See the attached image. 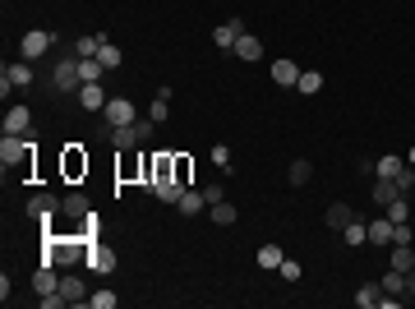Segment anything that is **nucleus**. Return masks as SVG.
<instances>
[{
  "mask_svg": "<svg viewBox=\"0 0 415 309\" xmlns=\"http://www.w3.org/2000/svg\"><path fill=\"white\" fill-rule=\"evenodd\" d=\"M387 268L411 273V268H415V249H411V245H392V254H387Z\"/></svg>",
  "mask_w": 415,
  "mask_h": 309,
  "instance_id": "nucleus-23",
  "label": "nucleus"
},
{
  "mask_svg": "<svg viewBox=\"0 0 415 309\" xmlns=\"http://www.w3.org/2000/svg\"><path fill=\"white\" fill-rule=\"evenodd\" d=\"M406 300H415V268L406 273Z\"/></svg>",
  "mask_w": 415,
  "mask_h": 309,
  "instance_id": "nucleus-46",
  "label": "nucleus"
},
{
  "mask_svg": "<svg viewBox=\"0 0 415 309\" xmlns=\"http://www.w3.org/2000/svg\"><path fill=\"white\" fill-rule=\"evenodd\" d=\"M411 222H397V231H392V245H411Z\"/></svg>",
  "mask_w": 415,
  "mask_h": 309,
  "instance_id": "nucleus-43",
  "label": "nucleus"
},
{
  "mask_svg": "<svg viewBox=\"0 0 415 309\" xmlns=\"http://www.w3.org/2000/svg\"><path fill=\"white\" fill-rule=\"evenodd\" d=\"M148 120L167 125V120H171V102H162V97H153V107H148Z\"/></svg>",
  "mask_w": 415,
  "mask_h": 309,
  "instance_id": "nucleus-39",
  "label": "nucleus"
},
{
  "mask_svg": "<svg viewBox=\"0 0 415 309\" xmlns=\"http://www.w3.org/2000/svg\"><path fill=\"white\" fill-rule=\"evenodd\" d=\"M175 180H180L184 189H189V180H194V162H189L184 153H175Z\"/></svg>",
  "mask_w": 415,
  "mask_h": 309,
  "instance_id": "nucleus-34",
  "label": "nucleus"
},
{
  "mask_svg": "<svg viewBox=\"0 0 415 309\" xmlns=\"http://www.w3.org/2000/svg\"><path fill=\"white\" fill-rule=\"evenodd\" d=\"M305 97H314V93H323V74L319 70H300V83H295Z\"/></svg>",
  "mask_w": 415,
  "mask_h": 309,
  "instance_id": "nucleus-32",
  "label": "nucleus"
},
{
  "mask_svg": "<svg viewBox=\"0 0 415 309\" xmlns=\"http://www.w3.org/2000/svg\"><path fill=\"white\" fill-rule=\"evenodd\" d=\"M107 102H111V97H107L102 83H83V88H78V107H83V111H102Z\"/></svg>",
  "mask_w": 415,
  "mask_h": 309,
  "instance_id": "nucleus-14",
  "label": "nucleus"
},
{
  "mask_svg": "<svg viewBox=\"0 0 415 309\" xmlns=\"http://www.w3.org/2000/svg\"><path fill=\"white\" fill-rule=\"evenodd\" d=\"M203 199H208V203H222V199H226V189H222V185H203Z\"/></svg>",
  "mask_w": 415,
  "mask_h": 309,
  "instance_id": "nucleus-44",
  "label": "nucleus"
},
{
  "mask_svg": "<svg viewBox=\"0 0 415 309\" xmlns=\"http://www.w3.org/2000/svg\"><path fill=\"white\" fill-rule=\"evenodd\" d=\"M32 291H37V295L61 291V273H56V263H42V268L32 273Z\"/></svg>",
  "mask_w": 415,
  "mask_h": 309,
  "instance_id": "nucleus-11",
  "label": "nucleus"
},
{
  "mask_svg": "<svg viewBox=\"0 0 415 309\" xmlns=\"http://www.w3.org/2000/svg\"><path fill=\"white\" fill-rule=\"evenodd\" d=\"M406 162H411V167H415V148H411V153H406Z\"/></svg>",
  "mask_w": 415,
  "mask_h": 309,
  "instance_id": "nucleus-47",
  "label": "nucleus"
},
{
  "mask_svg": "<svg viewBox=\"0 0 415 309\" xmlns=\"http://www.w3.org/2000/svg\"><path fill=\"white\" fill-rule=\"evenodd\" d=\"M148 194H157L162 203H171V208H175V203H180V194H184V185H180V180H157Z\"/></svg>",
  "mask_w": 415,
  "mask_h": 309,
  "instance_id": "nucleus-22",
  "label": "nucleus"
},
{
  "mask_svg": "<svg viewBox=\"0 0 415 309\" xmlns=\"http://www.w3.org/2000/svg\"><path fill=\"white\" fill-rule=\"evenodd\" d=\"M116 263H120V254H116L111 245H102V240H97V245H88V263H83L88 273H97V277H111V273H116Z\"/></svg>",
  "mask_w": 415,
  "mask_h": 309,
  "instance_id": "nucleus-5",
  "label": "nucleus"
},
{
  "mask_svg": "<svg viewBox=\"0 0 415 309\" xmlns=\"http://www.w3.org/2000/svg\"><path fill=\"white\" fill-rule=\"evenodd\" d=\"M10 291H14V281H10V273H0V300L10 305Z\"/></svg>",
  "mask_w": 415,
  "mask_h": 309,
  "instance_id": "nucleus-45",
  "label": "nucleus"
},
{
  "mask_svg": "<svg viewBox=\"0 0 415 309\" xmlns=\"http://www.w3.org/2000/svg\"><path fill=\"white\" fill-rule=\"evenodd\" d=\"M5 74L14 78V88H28L32 78H37V74H32V61H14V65H5Z\"/></svg>",
  "mask_w": 415,
  "mask_h": 309,
  "instance_id": "nucleus-26",
  "label": "nucleus"
},
{
  "mask_svg": "<svg viewBox=\"0 0 415 309\" xmlns=\"http://www.w3.org/2000/svg\"><path fill=\"white\" fill-rule=\"evenodd\" d=\"M97 51H102V32H92V37H78V42H74V56H78V61H92Z\"/></svg>",
  "mask_w": 415,
  "mask_h": 309,
  "instance_id": "nucleus-30",
  "label": "nucleus"
},
{
  "mask_svg": "<svg viewBox=\"0 0 415 309\" xmlns=\"http://www.w3.org/2000/svg\"><path fill=\"white\" fill-rule=\"evenodd\" d=\"M51 47H56V32H46V28H32V32L19 37V56H23V61H42Z\"/></svg>",
  "mask_w": 415,
  "mask_h": 309,
  "instance_id": "nucleus-4",
  "label": "nucleus"
},
{
  "mask_svg": "<svg viewBox=\"0 0 415 309\" xmlns=\"http://www.w3.org/2000/svg\"><path fill=\"white\" fill-rule=\"evenodd\" d=\"M153 129H157V120H129V125H120V129H111V148L116 153H134V148H143V143L153 139Z\"/></svg>",
  "mask_w": 415,
  "mask_h": 309,
  "instance_id": "nucleus-2",
  "label": "nucleus"
},
{
  "mask_svg": "<svg viewBox=\"0 0 415 309\" xmlns=\"http://www.w3.org/2000/svg\"><path fill=\"white\" fill-rule=\"evenodd\" d=\"M208 157H213L217 171H231V148H226V143H213V153H208Z\"/></svg>",
  "mask_w": 415,
  "mask_h": 309,
  "instance_id": "nucleus-40",
  "label": "nucleus"
},
{
  "mask_svg": "<svg viewBox=\"0 0 415 309\" xmlns=\"http://www.w3.org/2000/svg\"><path fill=\"white\" fill-rule=\"evenodd\" d=\"M97 61L107 65V74H111V70H120V61H125V51L116 47V42H111L107 32H102V51H97Z\"/></svg>",
  "mask_w": 415,
  "mask_h": 309,
  "instance_id": "nucleus-21",
  "label": "nucleus"
},
{
  "mask_svg": "<svg viewBox=\"0 0 415 309\" xmlns=\"http://www.w3.org/2000/svg\"><path fill=\"white\" fill-rule=\"evenodd\" d=\"M61 175H65V180H83V175H88V153H83L78 143H65V153H61Z\"/></svg>",
  "mask_w": 415,
  "mask_h": 309,
  "instance_id": "nucleus-6",
  "label": "nucleus"
},
{
  "mask_svg": "<svg viewBox=\"0 0 415 309\" xmlns=\"http://www.w3.org/2000/svg\"><path fill=\"white\" fill-rule=\"evenodd\" d=\"M245 19H231V23H217L213 28V47H222V51H235V42L245 37Z\"/></svg>",
  "mask_w": 415,
  "mask_h": 309,
  "instance_id": "nucleus-9",
  "label": "nucleus"
},
{
  "mask_svg": "<svg viewBox=\"0 0 415 309\" xmlns=\"http://www.w3.org/2000/svg\"><path fill=\"white\" fill-rule=\"evenodd\" d=\"M397 189H401V194H411V189H415V167H411V162H406V171L397 175Z\"/></svg>",
  "mask_w": 415,
  "mask_h": 309,
  "instance_id": "nucleus-42",
  "label": "nucleus"
},
{
  "mask_svg": "<svg viewBox=\"0 0 415 309\" xmlns=\"http://www.w3.org/2000/svg\"><path fill=\"white\" fill-rule=\"evenodd\" d=\"M369 226V245H392V231H397V222L383 217V222H365Z\"/></svg>",
  "mask_w": 415,
  "mask_h": 309,
  "instance_id": "nucleus-18",
  "label": "nucleus"
},
{
  "mask_svg": "<svg viewBox=\"0 0 415 309\" xmlns=\"http://www.w3.org/2000/svg\"><path fill=\"white\" fill-rule=\"evenodd\" d=\"M374 171H379L383 180H397L401 171H406V157H397V153H383L379 162H374Z\"/></svg>",
  "mask_w": 415,
  "mask_h": 309,
  "instance_id": "nucleus-19",
  "label": "nucleus"
},
{
  "mask_svg": "<svg viewBox=\"0 0 415 309\" xmlns=\"http://www.w3.org/2000/svg\"><path fill=\"white\" fill-rule=\"evenodd\" d=\"M83 88V70H78V56H61V61L51 65V93H78Z\"/></svg>",
  "mask_w": 415,
  "mask_h": 309,
  "instance_id": "nucleus-3",
  "label": "nucleus"
},
{
  "mask_svg": "<svg viewBox=\"0 0 415 309\" xmlns=\"http://www.w3.org/2000/svg\"><path fill=\"white\" fill-rule=\"evenodd\" d=\"M23 213H28L32 222H42V226H46L51 217L61 213V199H56V194H32V199L23 203Z\"/></svg>",
  "mask_w": 415,
  "mask_h": 309,
  "instance_id": "nucleus-8",
  "label": "nucleus"
},
{
  "mask_svg": "<svg viewBox=\"0 0 415 309\" xmlns=\"http://www.w3.org/2000/svg\"><path fill=\"white\" fill-rule=\"evenodd\" d=\"M387 217H392V222H406V217H411V199H406V194H397V199L387 203Z\"/></svg>",
  "mask_w": 415,
  "mask_h": 309,
  "instance_id": "nucleus-37",
  "label": "nucleus"
},
{
  "mask_svg": "<svg viewBox=\"0 0 415 309\" xmlns=\"http://www.w3.org/2000/svg\"><path fill=\"white\" fill-rule=\"evenodd\" d=\"M102 120H107L111 129H120V125L138 120V111H134V102H129V97H111L107 107H102Z\"/></svg>",
  "mask_w": 415,
  "mask_h": 309,
  "instance_id": "nucleus-7",
  "label": "nucleus"
},
{
  "mask_svg": "<svg viewBox=\"0 0 415 309\" xmlns=\"http://www.w3.org/2000/svg\"><path fill=\"white\" fill-rule=\"evenodd\" d=\"M235 56H240V61H249V65H254V61H259V56H263V42H259V37H249V32H245V37L235 42Z\"/></svg>",
  "mask_w": 415,
  "mask_h": 309,
  "instance_id": "nucleus-28",
  "label": "nucleus"
},
{
  "mask_svg": "<svg viewBox=\"0 0 415 309\" xmlns=\"http://www.w3.org/2000/svg\"><path fill=\"white\" fill-rule=\"evenodd\" d=\"M341 240H346V245H351V249L369 245V226H365V222H360V217H355V222H346V226H341Z\"/></svg>",
  "mask_w": 415,
  "mask_h": 309,
  "instance_id": "nucleus-20",
  "label": "nucleus"
},
{
  "mask_svg": "<svg viewBox=\"0 0 415 309\" xmlns=\"http://www.w3.org/2000/svg\"><path fill=\"white\" fill-rule=\"evenodd\" d=\"M401 189H397V180H383V175H379V185H374V203H379V208H387V203L397 199Z\"/></svg>",
  "mask_w": 415,
  "mask_h": 309,
  "instance_id": "nucleus-31",
  "label": "nucleus"
},
{
  "mask_svg": "<svg viewBox=\"0 0 415 309\" xmlns=\"http://www.w3.org/2000/svg\"><path fill=\"white\" fill-rule=\"evenodd\" d=\"M208 217H213L217 226H235V203L222 199V203H208Z\"/></svg>",
  "mask_w": 415,
  "mask_h": 309,
  "instance_id": "nucleus-24",
  "label": "nucleus"
},
{
  "mask_svg": "<svg viewBox=\"0 0 415 309\" xmlns=\"http://www.w3.org/2000/svg\"><path fill=\"white\" fill-rule=\"evenodd\" d=\"M346 222H355V208H351V203H332V208H328V226L341 231Z\"/></svg>",
  "mask_w": 415,
  "mask_h": 309,
  "instance_id": "nucleus-27",
  "label": "nucleus"
},
{
  "mask_svg": "<svg viewBox=\"0 0 415 309\" xmlns=\"http://www.w3.org/2000/svg\"><path fill=\"white\" fill-rule=\"evenodd\" d=\"M379 295H383V286H379V281H365V286L355 291V305L360 309H379Z\"/></svg>",
  "mask_w": 415,
  "mask_h": 309,
  "instance_id": "nucleus-29",
  "label": "nucleus"
},
{
  "mask_svg": "<svg viewBox=\"0 0 415 309\" xmlns=\"http://www.w3.org/2000/svg\"><path fill=\"white\" fill-rule=\"evenodd\" d=\"M78 235H83L88 245H97V240H102V226H97V213H88V217H83V226H78Z\"/></svg>",
  "mask_w": 415,
  "mask_h": 309,
  "instance_id": "nucleus-35",
  "label": "nucleus"
},
{
  "mask_svg": "<svg viewBox=\"0 0 415 309\" xmlns=\"http://www.w3.org/2000/svg\"><path fill=\"white\" fill-rule=\"evenodd\" d=\"M277 273H281V281H300V277H305V268H300L295 259H281V268H277Z\"/></svg>",
  "mask_w": 415,
  "mask_h": 309,
  "instance_id": "nucleus-41",
  "label": "nucleus"
},
{
  "mask_svg": "<svg viewBox=\"0 0 415 309\" xmlns=\"http://www.w3.org/2000/svg\"><path fill=\"white\" fill-rule=\"evenodd\" d=\"M157 180H175V153H167V148H162V153H153V185ZM148 185V189H153Z\"/></svg>",
  "mask_w": 415,
  "mask_h": 309,
  "instance_id": "nucleus-16",
  "label": "nucleus"
},
{
  "mask_svg": "<svg viewBox=\"0 0 415 309\" xmlns=\"http://www.w3.org/2000/svg\"><path fill=\"white\" fill-rule=\"evenodd\" d=\"M61 295L70 300V305H88V300H92V295L83 291V277H78V273H65V277H61Z\"/></svg>",
  "mask_w": 415,
  "mask_h": 309,
  "instance_id": "nucleus-13",
  "label": "nucleus"
},
{
  "mask_svg": "<svg viewBox=\"0 0 415 309\" xmlns=\"http://www.w3.org/2000/svg\"><path fill=\"white\" fill-rule=\"evenodd\" d=\"M32 157H37V139H32V134H5V139H0V167L5 171L10 167L32 171Z\"/></svg>",
  "mask_w": 415,
  "mask_h": 309,
  "instance_id": "nucleus-1",
  "label": "nucleus"
},
{
  "mask_svg": "<svg viewBox=\"0 0 415 309\" xmlns=\"http://www.w3.org/2000/svg\"><path fill=\"white\" fill-rule=\"evenodd\" d=\"M61 213H65V217H74V222H83V217L92 213L88 194H78V189H74V194H65V199H61Z\"/></svg>",
  "mask_w": 415,
  "mask_h": 309,
  "instance_id": "nucleus-15",
  "label": "nucleus"
},
{
  "mask_svg": "<svg viewBox=\"0 0 415 309\" xmlns=\"http://www.w3.org/2000/svg\"><path fill=\"white\" fill-rule=\"evenodd\" d=\"M309 175H314L309 162H291V171H286V180H291V185H309Z\"/></svg>",
  "mask_w": 415,
  "mask_h": 309,
  "instance_id": "nucleus-36",
  "label": "nucleus"
},
{
  "mask_svg": "<svg viewBox=\"0 0 415 309\" xmlns=\"http://www.w3.org/2000/svg\"><path fill=\"white\" fill-rule=\"evenodd\" d=\"M88 305H92V309H116V305H120V295L102 286V291H92V300H88Z\"/></svg>",
  "mask_w": 415,
  "mask_h": 309,
  "instance_id": "nucleus-38",
  "label": "nucleus"
},
{
  "mask_svg": "<svg viewBox=\"0 0 415 309\" xmlns=\"http://www.w3.org/2000/svg\"><path fill=\"white\" fill-rule=\"evenodd\" d=\"M175 208H180L184 217H199L203 208H208V199H203V189H194V185H189V189L180 194V203H175Z\"/></svg>",
  "mask_w": 415,
  "mask_h": 309,
  "instance_id": "nucleus-17",
  "label": "nucleus"
},
{
  "mask_svg": "<svg viewBox=\"0 0 415 309\" xmlns=\"http://www.w3.org/2000/svg\"><path fill=\"white\" fill-rule=\"evenodd\" d=\"M268 74H273V83H277V88H295V83H300V65L281 56V61H273V65H268Z\"/></svg>",
  "mask_w": 415,
  "mask_h": 309,
  "instance_id": "nucleus-10",
  "label": "nucleus"
},
{
  "mask_svg": "<svg viewBox=\"0 0 415 309\" xmlns=\"http://www.w3.org/2000/svg\"><path fill=\"white\" fill-rule=\"evenodd\" d=\"M281 259H286V254H281V245H273V240L259 249V268H263V273H277V268H281Z\"/></svg>",
  "mask_w": 415,
  "mask_h": 309,
  "instance_id": "nucleus-25",
  "label": "nucleus"
},
{
  "mask_svg": "<svg viewBox=\"0 0 415 309\" xmlns=\"http://www.w3.org/2000/svg\"><path fill=\"white\" fill-rule=\"evenodd\" d=\"M5 134H32V111L28 107H10L5 111Z\"/></svg>",
  "mask_w": 415,
  "mask_h": 309,
  "instance_id": "nucleus-12",
  "label": "nucleus"
},
{
  "mask_svg": "<svg viewBox=\"0 0 415 309\" xmlns=\"http://www.w3.org/2000/svg\"><path fill=\"white\" fill-rule=\"evenodd\" d=\"M379 286H383V291H392V295H401V300H406V273H397V268H387V273H383V281H379Z\"/></svg>",
  "mask_w": 415,
  "mask_h": 309,
  "instance_id": "nucleus-33",
  "label": "nucleus"
}]
</instances>
